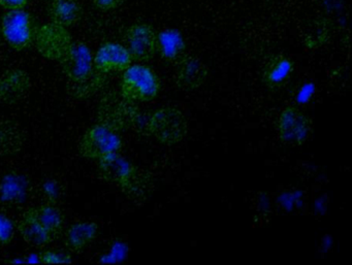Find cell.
Instances as JSON below:
<instances>
[{
	"label": "cell",
	"instance_id": "1",
	"mask_svg": "<svg viewBox=\"0 0 352 265\" xmlns=\"http://www.w3.org/2000/svg\"><path fill=\"white\" fill-rule=\"evenodd\" d=\"M121 94L129 102H149L157 97L162 82L157 73L144 65H131L123 71Z\"/></svg>",
	"mask_w": 352,
	"mask_h": 265
},
{
	"label": "cell",
	"instance_id": "2",
	"mask_svg": "<svg viewBox=\"0 0 352 265\" xmlns=\"http://www.w3.org/2000/svg\"><path fill=\"white\" fill-rule=\"evenodd\" d=\"M147 126L150 135L166 146L177 145L188 133L186 117L174 106H164L155 111L150 116Z\"/></svg>",
	"mask_w": 352,
	"mask_h": 265
},
{
	"label": "cell",
	"instance_id": "3",
	"mask_svg": "<svg viewBox=\"0 0 352 265\" xmlns=\"http://www.w3.org/2000/svg\"><path fill=\"white\" fill-rule=\"evenodd\" d=\"M120 135L108 124H96L90 127L79 143V153L86 159L100 161L113 154L122 151Z\"/></svg>",
	"mask_w": 352,
	"mask_h": 265
},
{
	"label": "cell",
	"instance_id": "4",
	"mask_svg": "<svg viewBox=\"0 0 352 265\" xmlns=\"http://www.w3.org/2000/svg\"><path fill=\"white\" fill-rule=\"evenodd\" d=\"M36 34L34 18L24 10L7 12L1 19V34L8 45L18 52L34 44Z\"/></svg>",
	"mask_w": 352,
	"mask_h": 265
},
{
	"label": "cell",
	"instance_id": "5",
	"mask_svg": "<svg viewBox=\"0 0 352 265\" xmlns=\"http://www.w3.org/2000/svg\"><path fill=\"white\" fill-rule=\"evenodd\" d=\"M278 137L284 145H304L312 132V121L308 115L294 106H288L280 113L277 121Z\"/></svg>",
	"mask_w": 352,
	"mask_h": 265
},
{
	"label": "cell",
	"instance_id": "6",
	"mask_svg": "<svg viewBox=\"0 0 352 265\" xmlns=\"http://www.w3.org/2000/svg\"><path fill=\"white\" fill-rule=\"evenodd\" d=\"M58 62L65 75L74 83H86L94 75V55L84 43H72Z\"/></svg>",
	"mask_w": 352,
	"mask_h": 265
},
{
	"label": "cell",
	"instance_id": "7",
	"mask_svg": "<svg viewBox=\"0 0 352 265\" xmlns=\"http://www.w3.org/2000/svg\"><path fill=\"white\" fill-rule=\"evenodd\" d=\"M71 34L67 28L58 24H45L36 30L34 44L38 53L49 60H60L65 51L73 43Z\"/></svg>",
	"mask_w": 352,
	"mask_h": 265
},
{
	"label": "cell",
	"instance_id": "8",
	"mask_svg": "<svg viewBox=\"0 0 352 265\" xmlns=\"http://www.w3.org/2000/svg\"><path fill=\"white\" fill-rule=\"evenodd\" d=\"M98 162L100 176L123 190H133L139 180V170L120 153L113 154Z\"/></svg>",
	"mask_w": 352,
	"mask_h": 265
},
{
	"label": "cell",
	"instance_id": "9",
	"mask_svg": "<svg viewBox=\"0 0 352 265\" xmlns=\"http://www.w3.org/2000/svg\"><path fill=\"white\" fill-rule=\"evenodd\" d=\"M124 40L133 61L147 62L155 56L157 34L149 24H133L125 32Z\"/></svg>",
	"mask_w": 352,
	"mask_h": 265
},
{
	"label": "cell",
	"instance_id": "10",
	"mask_svg": "<svg viewBox=\"0 0 352 265\" xmlns=\"http://www.w3.org/2000/svg\"><path fill=\"white\" fill-rule=\"evenodd\" d=\"M126 47L116 43L102 45L94 56V69L100 73H123L133 65Z\"/></svg>",
	"mask_w": 352,
	"mask_h": 265
},
{
	"label": "cell",
	"instance_id": "11",
	"mask_svg": "<svg viewBox=\"0 0 352 265\" xmlns=\"http://www.w3.org/2000/svg\"><path fill=\"white\" fill-rule=\"evenodd\" d=\"M209 75L207 65L195 56L186 55L176 65L175 81L180 89L193 91L206 83Z\"/></svg>",
	"mask_w": 352,
	"mask_h": 265
},
{
	"label": "cell",
	"instance_id": "12",
	"mask_svg": "<svg viewBox=\"0 0 352 265\" xmlns=\"http://www.w3.org/2000/svg\"><path fill=\"white\" fill-rule=\"evenodd\" d=\"M32 87L30 77L22 69H11L0 77V100L14 104L23 100Z\"/></svg>",
	"mask_w": 352,
	"mask_h": 265
},
{
	"label": "cell",
	"instance_id": "13",
	"mask_svg": "<svg viewBox=\"0 0 352 265\" xmlns=\"http://www.w3.org/2000/svg\"><path fill=\"white\" fill-rule=\"evenodd\" d=\"M294 71V63L285 55H275L265 63L263 71V82L267 89H282L287 85Z\"/></svg>",
	"mask_w": 352,
	"mask_h": 265
},
{
	"label": "cell",
	"instance_id": "14",
	"mask_svg": "<svg viewBox=\"0 0 352 265\" xmlns=\"http://www.w3.org/2000/svg\"><path fill=\"white\" fill-rule=\"evenodd\" d=\"M156 53L166 62L176 65L186 56V44L182 34L177 30H166L157 34Z\"/></svg>",
	"mask_w": 352,
	"mask_h": 265
},
{
	"label": "cell",
	"instance_id": "15",
	"mask_svg": "<svg viewBox=\"0 0 352 265\" xmlns=\"http://www.w3.org/2000/svg\"><path fill=\"white\" fill-rule=\"evenodd\" d=\"M98 233V225L96 222H76L65 231V246L71 252L81 253L96 240Z\"/></svg>",
	"mask_w": 352,
	"mask_h": 265
},
{
	"label": "cell",
	"instance_id": "16",
	"mask_svg": "<svg viewBox=\"0 0 352 265\" xmlns=\"http://www.w3.org/2000/svg\"><path fill=\"white\" fill-rule=\"evenodd\" d=\"M34 219L55 238H58L65 227V215L53 203H44L28 209Z\"/></svg>",
	"mask_w": 352,
	"mask_h": 265
},
{
	"label": "cell",
	"instance_id": "17",
	"mask_svg": "<svg viewBox=\"0 0 352 265\" xmlns=\"http://www.w3.org/2000/svg\"><path fill=\"white\" fill-rule=\"evenodd\" d=\"M48 14L53 23L69 28L81 19L82 8L77 0H50Z\"/></svg>",
	"mask_w": 352,
	"mask_h": 265
},
{
	"label": "cell",
	"instance_id": "18",
	"mask_svg": "<svg viewBox=\"0 0 352 265\" xmlns=\"http://www.w3.org/2000/svg\"><path fill=\"white\" fill-rule=\"evenodd\" d=\"M18 231L23 238L24 242L30 246H45L51 244L54 238L34 219V216L28 211L22 216L21 220L17 225Z\"/></svg>",
	"mask_w": 352,
	"mask_h": 265
},
{
	"label": "cell",
	"instance_id": "19",
	"mask_svg": "<svg viewBox=\"0 0 352 265\" xmlns=\"http://www.w3.org/2000/svg\"><path fill=\"white\" fill-rule=\"evenodd\" d=\"M16 228L13 220L0 211V248L11 244L15 238Z\"/></svg>",
	"mask_w": 352,
	"mask_h": 265
},
{
	"label": "cell",
	"instance_id": "20",
	"mask_svg": "<svg viewBox=\"0 0 352 265\" xmlns=\"http://www.w3.org/2000/svg\"><path fill=\"white\" fill-rule=\"evenodd\" d=\"M40 263L45 264H63L72 263V257L67 253L56 252V251H43L40 253Z\"/></svg>",
	"mask_w": 352,
	"mask_h": 265
},
{
	"label": "cell",
	"instance_id": "21",
	"mask_svg": "<svg viewBox=\"0 0 352 265\" xmlns=\"http://www.w3.org/2000/svg\"><path fill=\"white\" fill-rule=\"evenodd\" d=\"M124 1L125 0H94V5L100 11L108 12L118 9Z\"/></svg>",
	"mask_w": 352,
	"mask_h": 265
},
{
	"label": "cell",
	"instance_id": "22",
	"mask_svg": "<svg viewBox=\"0 0 352 265\" xmlns=\"http://www.w3.org/2000/svg\"><path fill=\"white\" fill-rule=\"evenodd\" d=\"M30 0H0V7L6 11H19L24 10L28 5Z\"/></svg>",
	"mask_w": 352,
	"mask_h": 265
}]
</instances>
